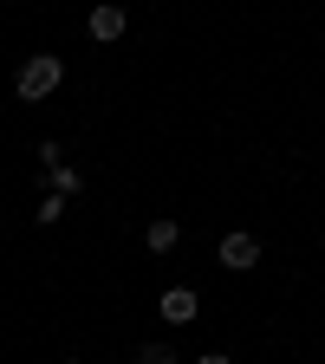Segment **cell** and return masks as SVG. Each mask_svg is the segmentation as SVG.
Here are the masks:
<instances>
[{
  "instance_id": "10",
  "label": "cell",
  "mask_w": 325,
  "mask_h": 364,
  "mask_svg": "<svg viewBox=\"0 0 325 364\" xmlns=\"http://www.w3.org/2000/svg\"><path fill=\"white\" fill-rule=\"evenodd\" d=\"M196 364H235V358H221V351H208V358H196Z\"/></svg>"
},
{
  "instance_id": "11",
  "label": "cell",
  "mask_w": 325,
  "mask_h": 364,
  "mask_svg": "<svg viewBox=\"0 0 325 364\" xmlns=\"http://www.w3.org/2000/svg\"><path fill=\"white\" fill-rule=\"evenodd\" d=\"M65 364H78V358H65Z\"/></svg>"
},
{
  "instance_id": "7",
  "label": "cell",
  "mask_w": 325,
  "mask_h": 364,
  "mask_svg": "<svg viewBox=\"0 0 325 364\" xmlns=\"http://www.w3.org/2000/svg\"><path fill=\"white\" fill-rule=\"evenodd\" d=\"M46 176H53V189H59V196H78V189H85L72 163H59V169H46Z\"/></svg>"
},
{
  "instance_id": "8",
  "label": "cell",
  "mask_w": 325,
  "mask_h": 364,
  "mask_svg": "<svg viewBox=\"0 0 325 364\" xmlns=\"http://www.w3.org/2000/svg\"><path fill=\"white\" fill-rule=\"evenodd\" d=\"M130 364H182V358H176V351H169V345H144V351H137V358H130Z\"/></svg>"
},
{
  "instance_id": "4",
  "label": "cell",
  "mask_w": 325,
  "mask_h": 364,
  "mask_svg": "<svg viewBox=\"0 0 325 364\" xmlns=\"http://www.w3.org/2000/svg\"><path fill=\"white\" fill-rule=\"evenodd\" d=\"M124 26H130V14L117 7V0H105V7H91V39H124Z\"/></svg>"
},
{
  "instance_id": "1",
  "label": "cell",
  "mask_w": 325,
  "mask_h": 364,
  "mask_svg": "<svg viewBox=\"0 0 325 364\" xmlns=\"http://www.w3.org/2000/svg\"><path fill=\"white\" fill-rule=\"evenodd\" d=\"M59 78H65V65H59L53 53H33V59L14 72V91H20L26 105H39V98H53V91H59Z\"/></svg>"
},
{
  "instance_id": "5",
  "label": "cell",
  "mask_w": 325,
  "mask_h": 364,
  "mask_svg": "<svg viewBox=\"0 0 325 364\" xmlns=\"http://www.w3.org/2000/svg\"><path fill=\"white\" fill-rule=\"evenodd\" d=\"M144 241H150V254H169V247L182 241V228H176V221L163 215V221H150V228H144Z\"/></svg>"
},
{
  "instance_id": "2",
  "label": "cell",
  "mask_w": 325,
  "mask_h": 364,
  "mask_svg": "<svg viewBox=\"0 0 325 364\" xmlns=\"http://www.w3.org/2000/svg\"><path fill=\"white\" fill-rule=\"evenodd\" d=\"M221 267H228V273L260 267V241H254V235H228V241H221Z\"/></svg>"
},
{
  "instance_id": "9",
  "label": "cell",
  "mask_w": 325,
  "mask_h": 364,
  "mask_svg": "<svg viewBox=\"0 0 325 364\" xmlns=\"http://www.w3.org/2000/svg\"><path fill=\"white\" fill-rule=\"evenodd\" d=\"M33 156H39V169H59V163H65V150H59V144H53V136H46V144H39V150H33Z\"/></svg>"
},
{
  "instance_id": "3",
  "label": "cell",
  "mask_w": 325,
  "mask_h": 364,
  "mask_svg": "<svg viewBox=\"0 0 325 364\" xmlns=\"http://www.w3.org/2000/svg\"><path fill=\"white\" fill-rule=\"evenodd\" d=\"M156 312H163V318H169V326H189V318H196V312H202V299H196V293H189V287H169V293H163V299H156Z\"/></svg>"
},
{
  "instance_id": "6",
  "label": "cell",
  "mask_w": 325,
  "mask_h": 364,
  "mask_svg": "<svg viewBox=\"0 0 325 364\" xmlns=\"http://www.w3.org/2000/svg\"><path fill=\"white\" fill-rule=\"evenodd\" d=\"M65 202H72V196H59V189H53V196H46V202L33 208V221H39V228H53V221L65 215Z\"/></svg>"
}]
</instances>
